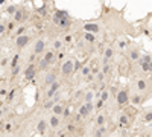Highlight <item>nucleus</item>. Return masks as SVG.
Masks as SVG:
<instances>
[{"label":"nucleus","mask_w":152,"mask_h":137,"mask_svg":"<svg viewBox=\"0 0 152 137\" xmlns=\"http://www.w3.org/2000/svg\"><path fill=\"white\" fill-rule=\"evenodd\" d=\"M70 15L67 11H55V14H53V23L56 26H59L61 29H65L70 26Z\"/></svg>","instance_id":"nucleus-1"},{"label":"nucleus","mask_w":152,"mask_h":137,"mask_svg":"<svg viewBox=\"0 0 152 137\" xmlns=\"http://www.w3.org/2000/svg\"><path fill=\"white\" fill-rule=\"evenodd\" d=\"M73 73H75V58H67L61 64V75L64 78H69Z\"/></svg>","instance_id":"nucleus-2"},{"label":"nucleus","mask_w":152,"mask_h":137,"mask_svg":"<svg viewBox=\"0 0 152 137\" xmlns=\"http://www.w3.org/2000/svg\"><path fill=\"white\" fill-rule=\"evenodd\" d=\"M138 64L143 69V72H149L152 73V56L149 54H143L138 60Z\"/></svg>","instance_id":"nucleus-3"},{"label":"nucleus","mask_w":152,"mask_h":137,"mask_svg":"<svg viewBox=\"0 0 152 137\" xmlns=\"http://www.w3.org/2000/svg\"><path fill=\"white\" fill-rule=\"evenodd\" d=\"M116 101H117V105H119V107H126L128 102H129V93H128L126 88L119 90L117 93H116Z\"/></svg>","instance_id":"nucleus-4"},{"label":"nucleus","mask_w":152,"mask_h":137,"mask_svg":"<svg viewBox=\"0 0 152 137\" xmlns=\"http://www.w3.org/2000/svg\"><path fill=\"white\" fill-rule=\"evenodd\" d=\"M95 110V104H81L79 105V110H78V116H81V119H85L88 117L90 114L93 113Z\"/></svg>","instance_id":"nucleus-5"},{"label":"nucleus","mask_w":152,"mask_h":137,"mask_svg":"<svg viewBox=\"0 0 152 137\" xmlns=\"http://www.w3.org/2000/svg\"><path fill=\"white\" fill-rule=\"evenodd\" d=\"M37 73H38V66L35 64V63H32V64H29L28 67H26V70H24V81H32V79L37 76Z\"/></svg>","instance_id":"nucleus-6"},{"label":"nucleus","mask_w":152,"mask_h":137,"mask_svg":"<svg viewBox=\"0 0 152 137\" xmlns=\"http://www.w3.org/2000/svg\"><path fill=\"white\" fill-rule=\"evenodd\" d=\"M30 43V35H19V37H15V46L17 49H24L26 46Z\"/></svg>","instance_id":"nucleus-7"},{"label":"nucleus","mask_w":152,"mask_h":137,"mask_svg":"<svg viewBox=\"0 0 152 137\" xmlns=\"http://www.w3.org/2000/svg\"><path fill=\"white\" fill-rule=\"evenodd\" d=\"M28 9H24V8H17V11H15V14H14V21L17 24L19 23H23V21L28 19Z\"/></svg>","instance_id":"nucleus-8"},{"label":"nucleus","mask_w":152,"mask_h":137,"mask_svg":"<svg viewBox=\"0 0 152 137\" xmlns=\"http://www.w3.org/2000/svg\"><path fill=\"white\" fill-rule=\"evenodd\" d=\"M44 52H46V41H44L43 38H40L37 40V43H35V46H34V54L40 56V55H43Z\"/></svg>","instance_id":"nucleus-9"},{"label":"nucleus","mask_w":152,"mask_h":137,"mask_svg":"<svg viewBox=\"0 0 152 137\" xmlns=\"http://www.w3.org/2000/svg\"><path fill=\"white\" fill-rule=\"evenodd\" d=\"M114 54H116V52H114V47H113V46L105 47L104 56H102V64H110V60H113Z\"/></svg>","instance_id":"nucleus-10"},{"label":"nucleus","mask_w":152,"mask_h":137,"mask_svg":"<svg viewBox=\"0 0 152 137\" xmlns=\"http://www.w3.org/2000/svg\"><path fill=\"white\" fill-rule=\"evenodd\" d=\"M59 88H61V82L59 81H55L52 85H49L47 91H46V99H52L53 95H55L56 91H59Z\"/></svg>","instance_id":"nucleus-11"},{"label":"nucleus","mask_w":152,"mask_h":137,"mask_svg":"<svg viewBox=\"0 0 152 137\" xmlns=\"http://www.w3.org/2000/svg\"><path fill=\"white\" fill-rule=\"evenodd\" d=\"M128 56H129V60H132V61H138L140 60V56H141V54H140V49L138 47H135V46H129L128 47Z\"/></svg>","instance_id":"nucleus-12"},{"label":"nucleus","mask_w":152,"mask_h":137,"mask_svg":"<svg viewBox=\"0 0 152 137\" xmlns=\"http://www.w3.org/2000/svg\"><path fill=\"white\" fill-rule=\"evenodd\" d=\"M55 81H58V73L55 72V70H52V72H49L46 75V78H44V85H52Z\"/></svg>","instance_id":"nucleus-13"},{"label":"nucleus","mask_w":152,"mask_h":137,"mask_svg":"<svg viewBox=\"0 0 152 137\" xmlns=\"http://www.w3.org/2000/svg\"><path fill=\"white\" fill-rule=\"evenodd\" d=\"M95 99H96V91L95 90H85L84 98H82V102L84 104H93Z\"/></svg>","instance_id":"nucleus-14"},{"label":"nucleus","mask_w":152,"mask_h":137,"mask_svg":"<svg viewBox=\"0 0 152 137\" xmlns=\"http://www.w3.org/2000/svg\"><path fill=\"white\" fill-rule=\"evenodd\" d=\"M84 30H85V32H90V34H97L100 30V26L97 24V23H85L84 24Z\"/></svg>","instance_id":"nucleus-15"},{"label":"nucleus","mask_w":152,"mask_h":137,"mask_svg":"<svg viewBox=\"0 0 152 137\" xmlns=\"http://www.w3.org/2000/svg\"><path fill=\"white\" fill-rule=\"evenodd\" d=\"M64 110H65V105L62 104V102H58V104L53 105V108H52V114H55V116L62 117V113H64Z\"/></svg>","instance_id":"nucleus-16"},{"label":"nucleus","mask_w":152,"mask_h":137,"mask_svg":"<svg viewBox=\"0 0 152 137\" xmlns=\"http://www.w3.org/2000/svg\"><path fill=\"white\" fill-rule=\"evenodd\" d=\"M49 128V122L46 120V119H41V120H38V123H37V132L38 134H44L46 132V130Z\"/></svg>","instance_id":"nucleus-17"},{"label":"nucleus","mask_w":152,"mask_h":137,"mask_svg":"<svg viewBox=\"0 0 152 137\" xmlns=\"http://www.w3.org/2000/svg\"><path fill=\"white\" fill-rule=\"evenodd\" d=\"M129 122H131V117H129L126 113H122V114L119 116V126L126 128V126L129 125Z\"/></svg>","instance_id":"nucleus-18"},{"label":"nucleus","mask_w":152,"mask_h":137,"mask_svg":"<svg viewBox=\"0 0 152 137\" xmlns=\"http://www.w3.org/2000/svg\"><path fill=\"white\" fill-rule=\"evenodd\" d=\"M59 125H61V117H59V116H55V114H52V116L49 117V126L58 128Z\"/></svg>","instance_id":"nucleus-19"},{"label":"nucleus","mask_w":152,"mask_h":137,"mask_svg":"<svg viewBox=\"0 0 152 137\" xmlns=\"http://www.w3.org/2000/svg\"><path fill=\"white\" fill-rule=\"evenodd\" d=\"M95 125L96 128H100V126H105L106 125V116L105 114H97V117H96V120H95Z\"/></svg>","instance_id":"nucleus-20"},{"label":"nucleus","mask_w":152,"mask_h":137,"mask_svg":"<svg viewBox=\"0 0 152 137\" xmlns=\"http://www.w3.org/2000/svg\"><path fill=\"white\" fill-rule=\"evenodd\" d=\"M129 101H131L134 105H140L143 101H145V96H141V95H138V93H135V95H129Z\"/></svg>","instance_id":"nucleus-21"},{"label":"nucleus","mask_w":152,"mask_h":137,"mask_svg":"<svg viewBox=\"0 0 152 137\" xmlns=\"http://www.w3.org/2000/svg\"><path fill=\"white\" fill-rule=\"evenodd\" d=\"M106 134H108V130H106V126L96 128V131H95V137H106Z\"/></svg>","instance_id":"nucleus-22"},{"label":"nucleus","mask_w":152,"mask_h":137,"mask_svg":"<svg viewBox=\"0 0 152 137\" xmlns=\"http://www.w3.org/2000/svg\"><path fill=\"white\" fill-rule=\"evenodd\" d=\"M49 66H50V63L46 61L44 58H41V60H40V63H38V72H44V70H47Z\"/></svg>","instance_id":"nucleus-23"},{"label":"nucleus","mask_w":152,"mask_h":137,"mask_svg":"<svg viewBox=\"0 0 152 137\" xmlns=\"http://www.w3.org/2000/svg\"><path fill=\"white\" fill-rule=\"evenodd\" d=\"M141 120H143V122H146V123L152 122V110H149V111H145V113H143Z\"/></svg>","instance_id":"nucleus-24"},{"label":"nucleus","mask_w":152,"mask_h":137,"mask_svg":"<svg viewBox=\"0 0 152 137\" xmlns=\"http://www.w3.org/2000/svg\"><path fill=\"white\" fill-rule=\"evenodd\" d=\"M84 40H85V41H88V43H95L96 40H97V37H96L95 34L85 32V34H84Z\"/></svg>","instance_id":"nucleus-25"},{"label":"nucleus","mask_w":152,"mask_h":137,"mask_svg":"<svg viewBox=\"0 0 152 137\" xmlns=\"http://www.w3.org/2000/svg\"><path fill=\"white\" fill-rule=\"evenodd\" d=\"M137 88L140 91H145L147 88V82L145 81V79H138V81H137Z\"/></svg>","instance_id":"nucleus-26"},{"label":"nucleus","mask_w":152,"mask_h":137,"mask_svg":"<svg viewBox=\"0 0 152 137\" xmlns=\"http://www.w3.org/2000/svg\"><path fill=\"white\" fill-rule=\"evenodd\" d=\"M100 101H104V102H106V101H108L110 99V90H106V88H105V90H102L100 91V98H99Z\"/></svg>","instance_id":"nucleus-27"},{"label":"nucleus","mask_w":152,"mask_h":137,"mask_svg":"<svg viewBox=\"0 0 152 137\" xmlns=\"http://www.w3.org/2000/svg\"><path fill=\"white\" fill-rule=\"evenodd\" d=\"M100 73H104V76H108L111 73V64H104V67H102Z\"/></svg>","instance_id":"nucleus-28"},{"label":"nucleus","mask_w":152,"mask_h":137,"mask_svg":"<svg viewBox=\"0 0 152 137\" xmlns=\"http://www.w3.org/2000/svg\"><path fill=\"white\" fill-rule=\"evenodd\" d=\"M53 105H55V102H53L52 99H46V102L43 104V108H44V110H52Z\"/></svg>","instance_id":"nucleus-29"},{"label":"nucleus","mask_w":152,"mask_h":137,"mask_svg":"<svg viewBox=\"0 0 152 137\" xmlns=\"http://www.w3.org/2000/svg\"><path fill=\"white\" fill-rule=\"evenodd\" d=\"M19 61H20V55H19V54L12 56V60H11V69L17 67V66H19Z\"/></svg>","instance_id":"nucleus-30"},{"label":"nucleus","mask_w":152,"mask_h":137,"mask_svg":"<svg viewBox=\"0 0 152 137\" xmlns=\"http://www.w3.org/2000/svg\"><path fill=\"white\" fill-rule=\"evenodd\" d=\"M84 93H85V90H78L76 93L73 95V101H78V99H81V98H84Z\"/></svg>","instance_id":"nucleus-31"},{"label":"nucleus","mask_w":152,"mask_h":137,"mask_svg":"<svg viewBox=\"0 0 152 137\" xmlns=\"http://www.w3.org/2000/svg\"><path fill=\"white\" fill-rule=\"evenodd\" d=\"M81 73H82V76H84V78H87L88 75L91 73V72H90V66H84V67L81 69Z\"/></svg>","instance_id":"nucleus-32"},{"label":"nucleus","mask_w":152,"mask_h":137,"mask_svg":"<svg viewBox=\"0 0 152 137\" xmlns=\"http://www.w3.org/2000/svg\"><path fill=\"white\" fill-rule=\"evenodd\" d=\"M61 47H62V41L61 40H55L53 41V50H61Z\"/></svg>","instance_id":"nucleus-33"},{"label":"nucleus","mask_w":152,"mask_h":137,"mask_svg":"<svg viewBox=\"0 0 152 137\" xmlns=\"http://www.w3.org/2000/svg\"><path fill=\"white\" fill-rule=\"evenodd\" d=\"M104 101H100V99H96V104H95V110H97V111H99V110H102V107H104Z\"/></svg>","instance_id":"nucleus-34"},{"label":"nucleus","mask_w":152,"mask_h":137,"mask_svg":"<svg viewBox=\"0 0 152 137\" xmlns=\"http://www.w3.org/2000/svg\"><path fill=\"white\" fill-rule=\"evenodd\" d=\"M15 11H17V6H15V5H11V6H8V8H6V12H8L9 15H14V14H15Z\"/></svg>","instance_id":"nucleus-35"},{"label":"nucleus","mask_w":152,"mask_h":137,"mask_svg":"<svg viewBox=\"0 0 152 137\" xmlns=\"http://www.w3.org/2000/svg\"><path fill=\"white\" fill-rule=\"evenodd\" d=\"M14 98H15V90H11L9 93L6 95V101H8V102H12V99H14Z\"/></svg>","instance_id":"nucleus-36"},{"label":"nucleus","mask_w":152,"mask_h":137,"mask_svg":"<svg viewBox=\"0 0 152 137\" xmlns=\"http://www.w3.org/2000/svg\"><path fill=\"white\" fill-rule=\"evenodd\" d=\"M119 47H120V49H125V47H126V46H129V43L126 41V40H119Z\"/></svg>","instance_id":"nucleus-37"},{"label":"nucleus","mask_w":152,"mask_h":137,"mask_svg":"<svg viewBox=\"0 0 152 137\" xmlns=\"http://www.w3.org/2000/svg\"><path fill=\"white\" fill-rule=\"evenodd\" d=\"M59 99H61V91H56V93L53 95L52 101H53V102H55V104H58V102H59Z\"/></svg>","instance_id":"nucleus-38"},{"label":"nucleus","mask_w":152,"mask_h":137,"mask_svg":"<svg viewBox=\"0 0 152 137\" xmlns=\"http://www.w3.org/2000/svg\"><path fill=\"white\" fill-rule=\"evenodd\" d=\"M19 73H20V66H17V67H14V69H12V73H11V76H12V78H15Z\"/></svg>","instance_id":"nucleus-39"},{"label":"nucleus","mask_w":152,"mask_h":137,"mask_svg":"<svg viewBox=\"0 0 152 137\" xmlns=\"http://www.w3.org/2000/svg\"><path fill=\"white\" fill-rule=\"evenodd\" d=\"M5 30H6V24L5 23H0V37L5 34Z\"/></svg>","instance_id":"nucleus-40"},{"label":"nucleus","mask_w":152,"mask_h":137,"mask_svg":"<svg viewBox=\"0 0 152 137\" xmlns=\"http://www.w3.org/2000/svg\"><path fill=\"white\" fill-rule=\"evenodd\" d=\"M35 58H37V55H35V54H34V52H32V55H30V56H29V64H32V63H35Z\"/></svg>","instance_id":"nucleus-41"},{"label":"nucleus","mask_w":152,"mask_h":137,"mask_svg":"<svg viewBox=\"0 0 152 137\" xmlns=\"http://www.w3.org/2000/svg\"><path fill=\"white\" fill-rule=\"evenodd\" d=\"M79 69H81V64H79V63H78V61H76V60H75V73H76V72H78V70H79Z\"/></svg>","instance_id":"nucleus-42"},{"label":"nucleus","mask_w":152,"mask_h":137,"mask_svg":"<svg viewBox=\"0 0 152 137\" xmlns=\"http://www.w3.org/2000/svg\"><path fill=\"white\" fill-rule=\"evenodd\" d=\"M67 130H69V132H73V131H75V123H70Z\"/></svg>","instance_id":"nucleus-43"},{"label":"nucleus","mask_w":152,"mask_h":137,"mask_svg":"<svg viewBox=\"0 0 152 137\" xmlns=\"http://www.w3.org/2000/svg\"><path fill=\"white\" fill-rule=\"evenodd\" d=\"M15 24H17L15 21H11V23L8 24V29H14V28H15Z\"/></svg>","instance_id":"nucleus-44"},{"label":"nucleus","mask_w":152,"mask_h":137,"mask_svg":"<svg viewBox=\"0 0 152 137\" xmlns=\"http://www.w3.org/2000/svg\"><path fill=\"white\" fill-rule=\"evenodd\" d=\"M6 95H8V91L5 88H2V90H0V96H6Z\"/></svg>","instance_id":"nucleus-45"},{"label":"nucleus","mask_w":152,"mask_h":137,"mask_svg":"<svg viewBox=\"0 0 152 137\" xmlns=\"http://www.w3.org/2000/svg\"><path fill=\"white\" fill-rule=\"evenodd\" d=\"M6 64H8V60L6 58H3L2 61H0V66H6Z\"/></svg>","instance_id":"nucleus-46"},{"label":"nucleus","mask_w":152,"mask_h":137,"mask_svg":"<svg viewBox=\"0 0 152 137\" xmlns=\"http://www.w3.org/2000/svg\"><path fill=\"white\" fill-rule=\"evenodd\" d=\"M64 40H65V41H67V43H69V41H71V37H70V35H67V37H65Z\"/></svg>","instance_id":"nucleus-47"},{"label":"nucleus","mask_w":152,"mask_h":137,"mask_svg":"<svg viewBox=\"0 0 152 137\" xmlns=\"http://www.w3.org/2000/svg\"><path fill=\"white\" fill-rule=\"evenodd\" d=\"M58 137H65V132H61V134H58Z\"/></svg>","instance_id":"nucleus-48"},{"label":"nucleus","mask_w":152,"mask_h":137,"mask_svg":"<svg viewBox=\"0 0 152 137\" xmlns=\"http://www.w3.org/2000/svg\"><path fill=\"white\" fill-rule=\"evenodd\" d=\"M2 3H5V0H0V5H2Z\"/></svg>","instance_id":"nucleus-49"},{"label":"nucleus","mask_w":152,"mask_h":137,"mask_svg":"<svg viewBox=\"0 0 152 137\" xmlns=\"http://www.w3.org/2000/svg\"><path fill=\"white\" fill-rule=\"evenodd\" d=\"M78 137H85V136H78Z\"/></svg>","instance_id":"nucleus-50"},{"label":"nucleus","mask_w":152,"mask_h":137,"mask_svg":"<svg viewBox=\"0 0 152 137\" xmlns=\"http://www.w3.org/2000/svg\"><path fill=\"white\" fill-rule=\"evenodd\" d=\"M0 105H2V102H0Z\"/></svg>","instance_id":"nucleus-51"},{"label":"nucleus","mask_w":152,"mask_h":137,"mask_svg":"<svg viewBox=\"0 0 152 137\" xmlns=\"http://www.w3.org/2000/svg\"><path fill=\"white\" fill-rule=\"evenodd\" d=\"M151 110H152V107H151Z\"/></svg>","instance_id":"nucleus-52"}]
</instances>
